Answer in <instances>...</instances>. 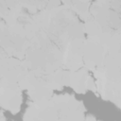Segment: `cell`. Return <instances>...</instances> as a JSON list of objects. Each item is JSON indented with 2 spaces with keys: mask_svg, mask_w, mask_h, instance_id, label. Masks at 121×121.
<instances>
[{
  "mask_svg": "<svg viewBox=\"0 0 121 121\" xmlns=\"http://www.w3.org/2000/svg\"><path fill=\"white\" fill-rule=\"evenodd\" d=\"M22 105V90L18 84L9 83L0 78V106L16 114Z\"/></svg>",
  "mask_w": 121,
  "mask_h": 121,
  "instance_id": "obj_3",
  "label": "cell"
},
{
  "mask_svg": "<svg viewBox=\"0 0 121 121\" xmlns=\"http://www.w3.org/2000/svg\"><path fill=\"white\" fill-rule=\"evenodd\" d=\"M11 57H9L7 53L3 50V48L0 46V78L3 77V75L6 73L8 70L10 61H11Z\"/></svg>",
  "mask_w": 121,
  "mask_h": 121,
  "instance_id": "obj_7",
  "label": "cell"
},
{
  "mask_svg": "<svg viewBox=\"0 0 121 121\" xmlns=\"http://www.w3.org/2000/svg\"><path fill=\"white\" fill-rule=\"evenodd\" d=\"M23 121H39V108L36 103L32 102L26 108L23 115Z\"/></svg>",
  "mask_w": 121,
  "mask_h": 121,
  "instance_id": "obj_6",
  "label": "cell"
},
{
  "mask_svg": "<svg viewBox=\"0 0 121 121\" xmlns=\"http://www.w3.org/2000/svg\"><path fill=\"white\" fill-rule=\"evenodd\" d=\"M105 55L106 48L96 38L88 37L87 39H84L82 60L83 67H85L88 71L92 70L95 72L98 69L103 63Z\"/></svg>",
  "mask_w": 121,
  "mask_h": 121,
  "instance_id": "obj_2",
  "label": "cell"
},
{
  "mask_svg": "<svg viewBox=\"0 0 121 121\" xmlns=\"http://www.w3.org/2000/svg\"><path fill=\"white\" fill-rule=\"evenodd\" d=\"M83 121H99V120H96L94 116H91V115H88L87 117H85L84 118V120Z\"/></svg>",
  "mask_w": 121,
  "mask_h": 121,
  "instance_id": "obj_9",
  "label": "cell"
},
{
  "mask_svg": "<svg viewBox=\"0 0 121 121\" xmlns=\"http://www.w3.org/2000/svg\"><path fill=\"white\" fill-rule=\"evenodd\" d=\"M0 121H6V118L2 112H0Z\"/></svg>",
  "mask_w": 121,
  "mask_h": 121,
  "instance_id": "obj_10",
  "label": "cell"
},
{
  "mask_svg": "<svg viewBox=\"0 0 121 121\" xmlns=\"http://www.w3.org/2000/svg\"><path fill=\"white\" fill-rule=\"evenodd\" d=\"M84 39H75L67 43L61 49L62 66L67 71H76L83 67L82 52Z\"/></svg>",
  "mask_w": 121,
  "mask_h": 121,
  "instance_id": "obj_4",
  "label": "cell"
},
{
  "mask_svg": "<svg viewBox=\"0 0 121 121\" xmlns=\"http://www.w3.org/2000/svg\"><path fill=\"white\" fill-rule=\"evenodd\" d=\"M65 86L71 87L78 94H84L87 91L95 92V82L89 76L88 70L85 67L76 71L65 70Z\"/></svg>",
  "mask_w": 121,
  "mask_h": 121,
  "instance_id": "obj_5",
  "label": "cell"
},
{
  "mask_svg": "<svg viewBox=\"0 0 121 121\" xmlns=\"http://www.w3.org/2000/svg\"><path fill=\"white\" fill-rule=\"evenodd\" d=\"M7 28H8V26H7V24L5 23V21L0 20V39L2 38V36L4 35V33L6 32Z\"/></svg>",
  "mask_w": 121,
  "mask_h": 121,
  "instance_id": "obj_8",
  "label": "cell"
},
{
  "mask_svg": "<svg viewBox=\"0 0 121 121\" xmlns=\"http://www.w3.org/2000/svg\"><path fill=\"white\" fill-rule=\"evenodd\" d=\"M36 104L39 121H83L85 118L83 103L68 94L52 95Z\"/></svg>",
  "mask_w": 121,
  "mask_h": 121,
  "instance_id": "obj_1",
  "label": "cell"
}]
</instances>
